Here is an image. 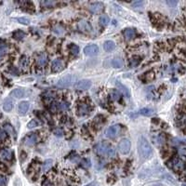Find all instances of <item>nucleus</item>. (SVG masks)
Here are the masks:
<instances>
[{
	"instance_id": "obj_1",
	"label": "nucleus",
	"mask_w": 186,
	"mask_h": 186,
	"mask_svg": "<svg viewBox=\"0 0 186 186\" xmlns=\"http://www.w3.org/2000/svg\"><path fill=\"white\" fill-rule=\"evenodd\" d=\"M138 152L140 157L144 159L150 158L153 153L151 144L149 143L148 140L143 136H140L138 140Z\"/></svg>"
},
{
	"instance_id": "obj_2",
	"label": "nucleus",
	"mask_w": 186,
	"mask_h": 186,
	"mask_svg": "<svg viewBox=\"0 0 186 186\" xmlns=\"http://www.w3.org/2000/svg\"><path fill=\"white\" fill-rule=\"evenodd\" d=\"M95 152L99 156H109V157H114L115 156V150L113 147L106 143H100L95 146L94 148Z\"/></svg>"
},
{
	"instance_id": "obj_3",
	"label": "nucleus",
	"mask_w": 186,
	"mask_h": 186,
	"mask_svg": "<svg viewBox=\"0 0 186 186\" xmlns=\"http://www.w3.org/2000/svg\"><path fill=\"white\" fill-rule=\"evenodd\" d=\"M75 81H76L75 75H67L59 80V82L57 83V86L59 88H69V87L73 86Z\"/></svg>"
},
{
	"instance_id": "obj_4",
	"label": "nucleus",
	"mask_w": 186,
	"mask_h": 186,
	"mask_svg": "<svg viewBox=\"0 0 186 186\" xmlns=\"http://www.w3.org/2000/svg\"><path fill=\"white\" fill-rule=\"evenodd\" d=\"M131 148V143L129 139H122L118 143V150L121 155H127Z\"/></svg>"
},
{
	"instance_id": "obj_5",
	"label": "nucleus",
	"mask_w": 186,
	"mask_h": 186,
	"mask_svg": "<svg viewBox=\"0 0 186 186\" xmlns=\"http://www.w3.org/2000/svg\"><path fill=\"white\" fill-rule=\"evenodd\" d=\"M121 132V126L117 124L109 127L105 131V136L109 139H115Z\"/></svg>"
},
{
	"instance_id": "obj_6",
	"label": "nucleus",
	"mask_w": 186,
	"mask_h": 186,
	"mask_svg": "<svg viewBox=\"0 0 186 186\" xmlns=\"http://www.w3.org/2000/svg\"><path fill=\"white\" fill-rule=\"evenodd\" d=\"M169 166L175 171H182L185 168L184 162L179 158H174L169 162Z\"/></svg>"
},
{
	"instance_id": "obj_7",
	"label": "nucleus",
	"mask_w": 186,
	"mask_h": 186,
	"mask_svg": "<svg viewBox=\"0 0 186 186\" xmlns=\"http://www.w3.org/2000/svg\"><path fill=\"white\" fill-rule=\"evenodd\" d=\"M38 139H39V137H38L37 133H35V132L30 133L24 138L23 143H24L25 145H27V146H33L38 142Z\"/></svg>"
},
{
	"instance_id": "obj_8",
	"label": "nucleus",
	"mask_w": 186,
	"mask_h": 186,
	"mask_svg": "<svg viewBox=\"0 0 186 186\" xmlns=\"http://www.w3.org/2000/svg\"><path fill=\"white\" fill-rule=\"evenodd\" d=\"M91 86V81L88 79H83V80H79L75 83V88L77 90H87Z\"/></svg>"
},
{
	"instance_id": "obj_9",
	"label": "nucleus",
	"mask_w": 186,
	"mask_h": 186,
	"mask_svg": "<svg viewBox=\"0 0 186 186\" xmlns=\"http://www.w3.org/2000/svg\"><path fill=\"white\" fill-rule=\"evenodd\" d=\"M84 53L88 56H96L99 53V47L95 44L88 45L84 48Z\"/></svg>"
},
{
	"instance_id": "obj_10",
	"label": "nucleus",
	"mask_w": 186,
	"mask_h": 186,
	"mask_svg": "<svg viewBox=\"0 0 186 186\" xmlns=\"http://www.w3.org/2000/svg\"><path fill=\"white\" fill-rule=\"evenodd\" d=\"M89 11L93 14H99L103 9V4L101 2H95L89 5Z\"/></svg>"
},
{
	"instance_id": "obj_11",
	"label": "nucleus",
	"mask_w": 186,
	"mask_h": 186,
	"mask_svg": "<svg viewBox=\"0 0 186 186\" xmlns=\"http://www.w3.org/2000/svg\"><path fill=\"white\" fill-rule=\"evenodd\" d=\"M63 68H64V62H63L62 60L57 59V60L53 61L52 65H51V70H52V72H54V73L61 72Z\"/></svg>"
},
{
	"instance_id": "obj_12",
	"label": "nucleus",
	"mask_w": 186,
	"mask_h": 186,
	"mask_svg": "<svg viewBox=\"0 0 186 186\" xmlns=\"http://www.w3.org/2000/svg\"><path fill=\"white\" fill-rule=\"evenodd\" d=\"M77 25H78V28L82 32H85V33H88V32H90L92 30L91 24L89 23L88 21H85V20H80L78 22Z\"/></svg>"
},
{
	"instance_id": "obj_13",
	"label": "nucleus",
	"mask_w": 186,
	"mask_h": 186,
	"mask_svg": "<svg viewBox=\"0 0 186 186\" xmlns=\"http://www.w3.org/2000/svg\"><path fill=\"white\" fill-rule=\"evenodd\" d=\"M89 110H90V108L86 102H81L77 106V113L79 115H87L89 113Z\"/></svg>"
},
{
	"instance_id": "obj_14",
	"label": "nucleus",
	"mask_w": 186,
	"mask_h": 186,
	"mask_svg": "<svg viewBox=\"0 0 186 186\" xmlns=\"http://www.w3.org/2000/svg\"><path fill=\"white\" fill-rule=\"evenodd\" d=\"M48 63V55L46 53H40L36 58V64L39 67H44Z\"/></svg>"
},
{
	"instance_id": "obj_15",
	"label": "nucleus",
	"mask_w": 186,
	"mask_h": 186,
	"mask_svg": "<svg viewBox=\"0 0 186 186\" xmlns=\"http://www.w3.org/2000/svg\"><path fill=\"white\" fill-rule=\"evenodd\" d=\"M123 35H124L125 40L130 41L136 36V31L133 28H127L123 32Z\"/></svg>"
},
{
	"instance_id": "obj_16",
	"label": "nucleus",
	"mask_w": 186,
	"mask_h": 186,
	"mask_svg": "<svg viewBox=\"0 0 186 186\" xmlns=\"http://www.w3.org/2000/svg\"><path fill=\"white\" fill-rule=\"evenodd\" d=\"M29 106H30L29 101H24L20 102L19 105H18V112H19V114H25L27 113V111H28Z\"/></svg>"
},
{
	"instance_id": "obj_17",
	"label": "nucleus",
	"mask_w": 186,
	"mask_h": 186,
	"mask_svg": "<svg viewBox=\"0 0 186 186\" xmlns=\"http://www.w3.org/2000/svg\"><path fill=\"white\" fill-rule=\"evenodd\" d=\"M115 86H117V89L121 92V94H123L125 97L129 98L130 97V91H129V88H127L126 86H124L122 83H120L119 81L115 82Z\"/></svg>"
},
{
	"instance_id": "obj_18",
	"label": "nucleus",
	"mask_w": 186,
	"mask_h": 186,
	"mask_svg": "<svg viewBox=\"0 0 186 186\" xmlns=\"http://www.w3.org/2000/svg\"><path fill=\"white\" fill-rule=\"evenodd\" d=\"M13 104H14V102L13 101H12L11 99H7L5 101H4V103H3V109H4V111L6 112H9L12 110V108H13Z\"/></svg>"
},
{
	"instance_id": "obj_19",
	"label": "nucleus",
	"mask_w": 186,
	"mask_h": 186,
	"mask_svg": "<svg viewBox=\"0 0 186 186\" xmlns=\"http://www.w3.org/2000/svg\"><path fill=\"white\" fill-rule=\"evenodd\" d=\"M10 96L12 97H15L17 99H21L24 96V91L22 90V88H15L10 92Z\"/></svg>"
},
{
	"instance_id": "obj_20",
	"label": "nucleus",
	"mask_w": 186,
	"mask_h": 186,
	"mask_svg": "<svg viewBox=\"0 0 186 186\" xmlns=\"http://www.w3.org/2000/svg\"><path fill=\"white\" fill-rule=\"evenodd\" d=\"M103 48L105 51H107V52H110V51H112L115 48V44H114V42H113L111 40L105 41L104 45H103Z\"/></svg>"
},
{
	"instance_id": "obj_21",
	"label": "nucleus",
	"mask_w": 186,
	"mask_h": 186,
	"mask_svg": "<svg viewBox=\"0 0 186 186\" xmlns=\"http://www.w3.org/2000/svg\"><path fill=\"white\" fill-rule=\"evenodd\" d=\"M20 67L22 70H27L29 67V60L26 56H22L20 60Z\"/></svg>"
},
{
	"instance_id": "obj_22",
	"label": "nucleus",
	"mask_w": 186,
	"mask_h": 186,
	"mask_svg": "<svg viewBox=\"0 0 186 186\" xmlns=\"http://www.w3.org/2000/svg\"><path fill=\"white\" fill-rule=\"evenodd\" d=\"M0 156L5 160H10L11 159V152L9 149H3L0 151Z\"/></svg>"
},
{
	"instance_id": "obj_23",
	"label": "nucleus",
	"mask_w": 186,
	"mask_h": 186,
	"mask_svg": "<svg viewBox=\"0 0 186 186\" xmlns=\"http://www.w3.org/2000/svg\"><path fill=\"white\" fill-rule=\"evenodd\" d=\"M139 114L142 115H144V117H151V115L155 114V111L151 108H143L139 111Z\"/></svg>"
},
{
	"instance_id": "obj_24",
	"label": "nucleus",
	"mask_w": 186,
	"mask_h": 186,
	"mask_svg": "<svg viewBox=\"0 0 186 186\" xmlns=\"http://www.w3.org/2000/svg\"><path fill=\"white\" fill-rule=\"evenodd\" d=\"M4 130H6V132H7L8 134H9L10 136H12L13 138L16 137L15 130H14L13 127H12L11 125H9V124H5V125H4Z\"/></svg>"
},
{
	"instance_id": "obj_25",
	"label": "nucleus",
	"mask_w": 186,
	"mask_h": 186,
	"mask_svg": "<svg viewBox=\"0 0 186 186\" xmlns=\"http://www.w3.org/2000/svg\"><path fill=\"white\" fill-rule=\"evenodd\" d=\"M8 49H9V47H8L7 44L0 43V60H1L2 58L6 55V53L8 52Z\"/></svg>"
},
{
	"instance_id": "obj_26",
	"label": "nucleus",
	"mask_w": 186,
	"mask_h": 186,
	"mask_svg": "<svg viewBox=\"0 0 186 186\" xmlns=\"http://www.w3.org/2000/svg\"><path fill=\"white\" fill-rule=\"evenodd\" d=\"M112 65L114 68H121L122 66L124 65L123 60L120 59V58H115V59H114L112 61Z\"/></svg>"
},
{
	"instance_id": "obj_27",
	"label": "nucleus",
	"mask_w": 186,
	"mask_h": 186,
	"mask_svg": "<svg viewBox=\"0 0 186 186\" xmlns=\"http://www.w3.org/2000/svg\"><path fill=\"white\" fill-rule=\"evenodd\" d=\"M52 165H53V161L51 159H48V160H46V161H45L44 163H43V166H42V170L43 171H48V170H49V169L51 168V166H52Z\"/></svg>"
},
{
	"instance_id": "obj_28",
	"label": "nucleus",
	"mask_w": 186,
	"mask_h": 186,
	"mask_svg": "<svg viewBox=\"0 0 186 186\" xmlns=\"http://www.w3.org/2000/svg\"><path fill=\"white\" fill-rule=\"evenodd\" d=\"M140 62V58L139 56H133L130 61V64L131 67H136L139 65Z\"/></svg>"
},
{
	"instance_id": "obj_29",
	"label": "nucleus",
	"mask_w": 186,
	"mask_h": 186,
	"mask_svg": "<svg viewBox=\"0 0 186 186\" xmlns=\"http://www.w3.org/2000/svg\"><path fill=\"white\" fill-rule=\"evenodd\" d=\"M70 52H71L74 56H76V55H78L79 53V47L77 46V45H75V44H71L70 45Z\"/></svg>"
},
{
	"instance_id": "obj_30",
	"label": "nucleus",
	"mask_w": 186,
	"mask_h": 186,
	"mask_svg": "<svg viewBox=\"0 0 186 186\" xmlns=\"http://www.w3.org/2000/svg\"><path fill=\"white\" fill-rule=\"evenodd\" d=\"M69 106H70V104L68 103L67 101H62L60 102H58V108H59V110L65 111V110H67V109L69 108Z\"/></svg>"
},
{
	"instance_id": "obj_31",
	"label": "nucleus",
	"mask_w": 186,
	"mask_h": 186,
	"mask_svg": "<svg viewBox=\"0 0 186 186\" xmlns=\"http://www.w3.org/2000/svg\"><path fill=\"white\" fill-rule=\"evenodd\" d=\"M52 31L57 35H62L64 33V28H63L61 24H57L52 28Z\"/></svg>"
},
{
	"instance_id": "obj_32",
	"label": "nucleus",
	"mask_w": 186,
	"mask_h": 186,
	"mask_svg": "<svg viewBox=\"0 0 186 186\" xmlns=\"http://www.w3.org/2000/svg\"><path fill=\"white\" fill-rule=\"evenodd\" d=\"M24 36H25V34L23 33L22 31H16L15 33L13 34V37L15 38V39H17V40L23 39Z\"/></svg>"
},
{
	"instance_id": "obj_33",
	"label": "nucleus",
	"mask_w": 186,
	"mask_h": 186,
	"mask_svg": "<svg viewBox=\"0 0 186 186\" xmlns=\"http://www.w3.org/2000/svg\"><path fill=\"white\" fill-rule=\"evenodd\" d=\"M100 22L102 25H108V23L110 22V18H109L107 15H101L100 17Z\"/></svg>"
},
{
	"instance_id": "obj_34",
	"label": "nucleus",
	"mask_w": 186,
	"mask_h": 186,
	"mask_svg": "<svg viewBox=\"0 0 186 186\" xmlns=\"http://www.w3.org/2000/svg\"><path fill=\"white\" fill-rule=\"evenodd\" d=\"M178 125L179 127H185L186 126V114H182L179 118L178 119Z\"/></svg>"
},
{
	"instance_id": "obj_35",
	"label": "nucleus",
	"mask_w": 186,
	"mask_h": 186,
	"mask_svg": "<svg viewBox=\"0 0 186 186\" xmlns=\"http://www.w3.org/2000/svg\"><path fill=\"white\" fill-rule=\"evenodd\" d=\"M110 97L113 101H118L120 99V94L117 90H112L110 93Z\"/></svg>"
},
{
	"instance_id": "obj_36",
	"label": "nucleus",
	"mask_w": 186,
	"mask_h": 186,
	"mask_svg": "<svg viewBox=\"0 0 186 186\" xmlns=\"http://www.w3.org/2000/svg\"><path fill=\"white\" fill-rule=\"evenodd\" d=\"M153 77H155V75H153V72H147L143 75V79L145 81H151L153 79Z\"/></svg>"
},
{
	"instance_id": "obj_37",
	"label": "nucleus",
	"mask_w": 186,
	"mask_h": 186,
	"mask_svg": "<svg viewBox=\"0 0 186 186\" xmlns=\"http://www.w3.org/2000/svg\"><path fill=\"white\" fill-rule=\"evenodd\" d=\"M38 126V122L35 120V119H33V120H31L29 123L27 124V127L28 129H35V127H36Z\"/></svg>"
},
{
	"instance_id": "obj_38",
	"label": "nucleus",
	"mask_w": 186,
	"mask_h": 186,
	"mask_svg": "<svg viewBox=\"0 0 186 186\" xmlns=\"http://www.w3.org/2000/svg\"><path fill=\"white\" fill-rule=\"evenodd\" d=\"M42 6H44L45 8H49V7H52V6L55 5V2L53 1H49V0H45V1L41 2Z\"/></svg>"
},
{
	"instance_id": "obj_39",
	"label": "nucleus",
	"mask_w": 186,
	"mask_h": 186,
	"mask_svg": "<svg viewBox=\"0 0 186 186\" xmlns=\"http://www.w3.org/2000/svg\"><path fill=\"white\" fill-rule=\"evenodd\" d=\"M17 21H18L19 22H20V23L24 24V25H28V24H29V22H30L29 19H27V18H24V17H22V18H17Z\"/></svg>"
},
{
	"instance_id": "obj_40",
	"label": "nucleus",
	"mask_w": 186,
	"mask_h": 186,
	"mask_svg": "<svg viewBox=\"0 0 186 186\" xmlns=\"http://www.w3.org/2000/svg\"><path fill=\"white\" fill-rule=\"evenodd\" d=\"M165 140H166V139H165V137L162 135V134H160V135H158V136L156 137V143H158V144H163V143H165Z\"/></svg>"
},
{
	"instance_id": "obj_41",
	"label": "nucleus",
	"mask_w": 186,
	"mask_h": 186,
	"mask_svg": "<svg viewBox=\"0 0 186 186\" xmlns=\"http://www.w3.org/2000/svg\"><path fill=\"white\" fill-rule=\"evenodd\" d=\"M50 110L52 111V112H56L57 110H59V108H58V102L54 101V102H52V103H51V105H50Z\"/></svg>"
},
{
	"instance_id": "obj_42",
	"label": "nucleus",
	"mask_w": 186,
	"mask_h": 186,
	"mask_svg": "<svg viewBox=\"0 0 186 186\" xmlns=\"http://www.w3.org/2000/svg\"><path fill=\"white\" fill-rule=\"evenodd\" d=\"M179 153L181 156H186V146H181L179 148Z\"/></svg>"
},
{
	"instance_id": "obj_43",
	"label": "nucleus",
	"mask_w": 186,
	"mask_h": 186,
	"mask_svg": "<svg viewBox=\"0 0 186 186\" xmlns=\"http://www.w3.org/2000/svg\"><path fill=\"white\" fill-rule=\"evenodd\" d=\"M43 186H55V184H54V182H51L50 179H45V181H44Z\"/></svg>"
},
{
	"instance_id": "obj_44",
	"label": "nucleus",
	"mask_w": 186,
	"mask_h": 186,
	"mask_svg": "<svg viewBox=\"0 0 186 186\" xmlns=\"http://www.w3.org/2000/svg\"><path fill=\"white\" fill-rule=\"evenodd\" d=\"M54 134L56 136H58V137H61V136H62L63 135V131L62 130V129H56V130H54Z\"/></svg>"
},
{
	"instance_id": "obj_45",
	"label": "nucleus",
	"mask_w": 186,
	"mask_h": 186,
	"mask_svg": "<svg viewBox=\"0 0 186 186\" xmlns=\"http://www.w3.org/2000/svg\"><path fill=\"white\" fill-rule=\"evenodd\" d=\"M6 184H7V179H6V178L0 176V186H6Z\"/></svg>"
},
{
	"instance_id": "obj_46",
	"label": "nucleus",
	"mask_w": 186,
	"mask_h": 186,
	"mask_svg": "<svg viewBox=\"0 0 186 186\" xmlns=\"http://www.w3.org/2000/svg\"><path fill=\"white\" fill-rule=\"evenodd\" d=\"M6 136H7V134H6L2 130H0V140H3L6 139Z\"/></svg>"
},
{
	"instance_id": "obj_47",
	"label": "nucleus",
	"mask_w": 186,
	"mask_h": 186,
	"mask_svg": "<svg viewBox=\"0 0 186 186\" xmlns=\"http://www.w3.org/2000/svg\"><path fill=\"white\" fill-rule=\"evenodd\" d=\"M142 5H143V1H138V2H135V3L133 4L134 7H139V6H142Z\"/></svg>"
},
{
	"instance_id": "obj_48",
	"label": "nucleus",
	"mask_w": 186,
	"mask_h": 186,
	"mask_svg": "<svg viewBox=\"0 0 186 186\" xmlns=\"http://www.w3.org/2000/svg\"><path fill=\"white\" fill-rule=\"evenodd\" d=\"M169 5H171V6H175V5H177V2L176 1H174V2H172V1H168L166 2Z\"/></svg>"
},
{
	"instance_id": "obj_49",
	"label": "nucleus",
	"mask_w": 186,
	"mask_h": 186,
	"mask_svg": "<svg viewBox=\"0 0 186 186\" xmlns=\"http://www.w3.org/2000/svg\"><path fill=\"white\" fill-rule=\"evenodd\" d=\"M96 184H97V183H96L95 182H91V183H88V184L86 185V186H96Z\"/></svg>"
},
{
	"instance_id": "obj_50",
	"label": "nucleus",
	"mask_w": 186,
	"mask_h": 186,
	"mask_svg": "<svg viewBox=\"0 0 186 186\" xmlns=\"http://www.w3.org/2000/svg\"><path fill=\"white\" fill-rule=\"evenodd\" d=\"M182 186H186V184H185V183H183V184H182Z\"/></svg>"
}]
</instances>
